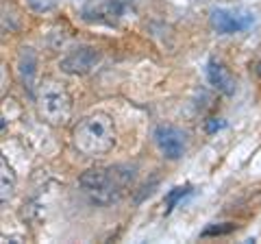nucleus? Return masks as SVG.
I'll list each match as a JSON object with an SVG mask.
<instances>
[{
    "label": "nucleus",
    "instance_id": "f257e3e1",
    "mask_svg": "<svg viewBox=\"0 0 261 244\" xmlns=\"http://www.w3.org/2000/svg\"><path fill=\"white\" fill-rule=\"evenodd\" d=\"M135 175H137V166L130 164L96 166L81 175L79 185L94 205H113L130 190Z\"/></svg>",
    "mask_w": 261,
    "mask_h": 244
},
{
    "label": "nucleus",
    "instance_id": "f03ea898",
    "mask_svg": "<svg viewBox=\"0 0 261 244\" xmlns=\"http://www.w3.org/2000/svg\"><path fill=\"white\" fill-rule=\"evenodd\" d=\"M116 122L109 113L94 111L72 129V144L85 157H102L116 146Z\"/></svg>",
    "mask_w": 261,
    "mask_h": 244
},
{
    "label": "nucleus",
    "instance_id": "7ed1b4c3",
    "mask_svg": "<svg viewBox=\"0 0 261 244\" xmlns=\"http://www.w3.org/2000/svg\"><path fill=\"white\" fill-rule=\"evenodd\" d=\"M35 103L39 118L50 127H63L72 118V96L61 81H42L35 94Z\"/></svg>",
    "mask_w": 261,
    "mask_h": 244
},
{
    "label": "nucleus",
    "instance_id": "20e7f679",
    "mask_svg": "<svg viewBox=\"0 0 261 244\" xmlns=\"http://www.w3.org/2000/svg\"><path fill=\"white\" fill-rule=\"evenodd\" d=\"M100 61H102V53L98 51L96 46L81 44L61 57L59 68H61V72H65V75L85 77V75H92V72L100 66Z\"/></svg>",
    "mask_w": 261,
    "mask_h": 244
},
{
    "label": "nucleus",
    "instance_id": "39448f33",
    "mask_svg": "<svg viewBox=\"0 0 261 244\" xmlns=\"http://www.w3.org/2000/svg\"><path fill=\"white\" fill-rule=\"evenodd\" d=\"M126 13L124 0H89L81 9V18L87 24H102V27H118Z\"/></svg>",
    "mask_w": 261,
    "mask_h": 244
},
{
    "label": "nucleus",
    "instance_id": "423d86ee",
    "mask_svg": "<svg viewBox=\"0 0 261 244\" xmlns=\"http://www.w3.org/2000/svg\"><path fill=\"white\" fill-rule=\"evenodd\" d=\"M211 29L220 35H233L248 31L255 24V15L246 11H231V9H214L209 15Z\"/></svg>",
    "mask_w": 261,
    "mask_h": 244
},
{
    "label": "nucleus",
    "instance_id": "0eeeda50",
    "mask_svg": "<svg viewBox=\"0 0 261 244\" xmlns=\"http://www.w3.org/2000/svg\"><path fill=\"white\" fill-rule=\"evenodd\" d=\"M154 144L166 159H181L187 149V135L174 125H159L154 129Z\"/></svg>",
    "mask_w": 261,
    "mask_h": 244
},
{
    "label": "nucleus",
    "instance_id": "6e6552de",
    "mask_svg": "<svg viewBox=\"0 0 261 244\" xmlns=\"http://www.w3.org/2000/svg\"><path fill=\"white\" fill-rule=\"evenodd\" d=\"M37 66H39V59H37V53L33 51L31 46H24L20 48L18 53V59H15V72H18V79L22 87L27 92H35V79H37Z\"/></svg>",
    "mask_w": 261,
    "mask_h": 244
},
{
    "label": "nucleus",
    "instance_id": "1a4fd4ad",
    "mask_svg": "<svg viewBox=\"0 0 261 244\" xmlns=\"http://www.w3.org/2000/svg\"><path fill=\"white\" fill-rule=\"evenodd\" d=\"M207 79L220 94L233 96L235 94V79L231 77V72L224 68V63H220L218 59H209L207 63Z\"/></svg>",
    "mask_w": 261,
    "mask_h": 244
},
{
    "label": "nucleus",
    "instance_id": "9d476101",
    "mask_svg": "<svg viewBox=\"0 0 261 244\" xmlns=\"http://www.w3.org/2000/svg\"><path fill=\"white\" fill-rule=\"evenodd\" d=\"M13 190H15V173L7 164V157H0V199H3V203L11 199Z\"/></svg>",
    "mask_w": 261,
    "mask_h": 244
},
{
    "label": "nucleus",
    "instance_id": "9b49d317",
    "mask_svg": "<svg viewBox=\"0 0 261 244\" xmlns=\"http://www.w3.org/2000/svg\"><path fill=\"white\" fill-rule=\"evenodd\" d=\"M187 194H192V185L185 183V185H176V188H172L168 194H166V214H170L178 203H181Z\"/></svg>",
    "mask_w": 261,
    "mask_h": 244
},
{
    "label": "nucleus",
    "instance_id": "f8f14e48",
    "mask_svg": "<svg viewBox=\"0 0 261 244\" xmlns=\"http://www.w3.org/2000/svg\"><path fill=\"white\" fill-rule=\"evenodd\" d=\"M235 231V225L233 223H220V225H209L205 227V229L200 231L202 238H214V235H226V233H231Z\"/></svg>",
    "mask_w": 261,
    "mask_h": 244
},
{
    "label": "nucleus",
    "instance_id": "ddd939ff",
    "mask_svg": "<svg viewBox=\"0 0 261 244\" xmlns=\"http://www.w3.org/2000/svg\"><path fill=\"white\" fill-rule=\"evenodd\" d=\"M27 5L35 13H48V11H53L55 7L59 5V0H27Z\"/></svg>",
    "mask_w": 261,
    "mask_h": 244
},
{
    "label": "nucleus",
    "instance_id": "4468645a",
    "mask_svg": "<svg viewBox=\"0 0 261 244\" xmlns=\"http://www.w3.org/2000/svg\"><path fill=\"white\" fill-rule=\"evenodd\" d=\"M224 127H226V122H224V120L211 118V120H207V125H205V131H207V133H216V131H220V129H224Z\"/></svg>",
    "mask_w": 261,
    "mask_h": 244
}]
</instances>
